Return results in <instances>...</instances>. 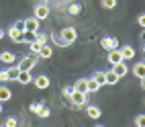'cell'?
Here are the masks:
<instances>
[{
    "mask_svg": "<svg viewBox=\"0 0 145 127\" xmlns=\"http://www.w3.org/2000/svg\"><path fill=\"white\" fill-rule=\"evenodd\" d=\"M74 90H76V92H84V94H88V78H80V80H76Z\"/></svg>",
    "mask_w": 145,
    "mask_h": 127,
    "instance_id": "cell-11",
    "label": "cell"
},
{
    "mask_svg": "<svg viewBox=\"0 0 145 127\" xmlns=\"http://www.w3.org/2000/svg\"><path fill=\"white\" fill-rule=\"evenodd\" d=\"M67 13L74 14V16H78V14L82 13V4H80V2H72L70 6H67Z\"/></svg>",
    "mask_w": 145,
    "mask_h": 127,
    "instance_id": "cell-20",
    "label": "cell"
},
{
    "mask_svg": "<svg viewBox=\"0 0 145 127\" xmlns=\"http://www.w3.org/2000/svg\"><path fill=\"white\" fill-rule=\"evenodd\" d=\"M51 39H53V43H55V45H59V47H67V45H65V41L61 39V35H59V33H53V35H51Z\"/></svg>",
    "mask_w": 145,
    "mask_h": 127,
    "instance_id": "cell-25",
    "label": "cell"
},
{
    "mask_svg": "<svg viewBox=\"0 0 145 127\" xmlns=\"http://www.w3.org/2000/svg\"><path fill=\"white\" fill-rule=\"evenodd\" d=\"M131 72L135 74V78H139V80L145 78V62H137V64L131 68Z\"/></svg>",
    "mask_w": 145,
    "mask_h": 127,
    "instance_id": "cell-13",
    "label": "cell"
},
{
    "mask_svg": "<svg viewBox=\"0 0 145 127\" xmlns=\"http://www.w3.org/2000/svg\"><path fill=\"white\" fill-rule=\"evenodd\" d=\"M100 47L104 51H110V49H117L119 47V39L117 37H112V35H106L100 39Z\"/></svg>",
    "mask_w": 145,
    "mask_h": 127,
    "instance_id": "cell-3",
    "label": "cell"
},
{
    "mask_svg": "<svg viewBox=\"0 0 145 127\" xmlns=\"http://www.w3.org/2000/svg\"><path fill=\"white\" fill-rule=\"evenodd\" d=\"M86 99H88V94L76 92V90H74V94L70 96V101H72V105L76 107V109H82V107H86Z\"/></svg>",
    "mask_w": 145,
    "mask_h": 127,
    "instance_id": "cell-5",
    "label": "cell"
},
{
    "mask_svg": "<svg viewBox=\"0 0 145 127\" xmlns=\"http://www.w3.org/2000/svg\"><path fill=\"white\" fill-rule=\"evenodd\" d=\"M98 90H100V84L94 82L92 78H88V94H90V92H98Z\"/></svg>",
    "mask_w": 145,
    "mask_h": 127,
    "instance_id": "cell-23",
    "label": "cell"
},
{
    "mask_svg": "<svg viewBox=\"0 0 145 127\" xmlns=\"http://www.w3.org/2000/svg\"><path fill=\"white\" fill-rule=\"evenodd\" d=\"M61 92H63V96H65V99L70 101V96L74 94V84H67V86H63V90H61Z\"/></svg>",
    "mask_w": 145,
    "mask_h": 127,
    "instance_id": "cell-27",
    "label": "cell"
},
{
    "mask_svg": "<svg viewBox=\"0 0 145 127\" xmlns=\"http://www.w3.org/2000/svg\"><path fill=\"white\" fill-rule=\"evenodd\" d=\"M0 127H4V125H0Z\"/></svg>",
    "mask_w": 145,
    "mask_h": 127,
    "instance_id": "cell-41",
    "label": "cell"
},
{
    "mask_svg": "<svg viewBox=\"0 0 145 127\" xmlns=\"http://www.w3.org/2000/svg\"><path fill=\"white\" fill-rule=\"evenodd\" d=\"M49 115H51V111L47 109V107H43V109H41V113L37 115V117H43V119H47V117H49Z\"/></svg>",
    "mask_w": 145,
    "mask_h": 127,
    "instance_id": "cell-32",
    "label": "cell"
},
{
    "mask_svg": "<svg viewBox=\"0 0 145 127\" xmlns=\"http://www.w3.org/2000/svg\"><path fill=\"white\" fill-rule=\"evenodd\" d=\"M39 2H45V4H47V2H51V0H39Z\"/></svg>",
    "mask_w": 145,
    "mask_h": 127,
    "instance_id": "cell-37",
    "label": "cell"
},
{
    "mask_svg": "<svg viewBox=\"0 0 145 127\" xmlns=\"http://www.w3.org/2000/svg\"><path fill=\"white\" fill-rule=\"evenodd\" d=\"M102 8H108V11H112V8H117V0H100Z\"/></svg>",
    "mask_w": 145,
    "mask_h": 127,
    "instance_id": "cell-24",
    "label": "cell"
},
{
    "mask_svg": "<svg viewBox=\"0 0 145 127\" xmlns=\"http://www.w3.org/2000/svg\"><path fill=\"white\" fill-rule=\"evenodd\" d=\"M0 82H10V78H8V72H6V70H0Z\"/></svg>",
    "mask_w": 145,
    "mask_h": 127,
    "instance_id": "cell-31",
    "label": "cell"
},
{
    "mask_svg": "<svg viewBox=\"0 0 145 127\" xmlns=\"http://www.w3.org/2000/svg\"><path fill=\"white\" fill-rule=\"evenodd\" d=\"M43 107H45L43 103H33L31 107H29V111H31V113H35V115H39V113H41V109H43Z\"/></svg>",
    "mask_w": 145,
    "mask_h": 127,
    "instance_id": "cell-26",
    "label": "cell"
},
{
    "mask_svg": "<svg viewBox=\"0 0 145 127\" xmlns=\"http://www.w3.org/2000/svg\"><path fill=\"white\" fill-rule=\"evenodd\" d=\"M90 78H92L94 82H98L100 86H104V84H106V78H104V72H94V74H92Z\"/></svg>",
    "mask_w": 145,
    "mask_h": 127,
    "instance_id": "cell-21",
    "label": "cell"
},
{
    "mask_svg": "<svg viewBox=\"0 0 145 127\" xmlns=\"http://www.w3.org/2000/svg\"><path fill=\"white\" fill-rule=\"evenodd\" d=\"M16 82L18 84H31L33 82V76H31V70H21L16 76Z\"/></svg>",
    "mask_w": 145,
    "mask_h": 127,
    "instance_id": "cell-9",
    "label": "cell"
},
{
    "mask_svg": "<svg viewBox=\"0 0 145 127\" xmlns=\"http://www.w3.org/2000/svg\"><path fill=\"white\" fill-rule=\"evenodd\" d=\"M37 55H39V57H41V60H49V57L53 55V47L45 43V45L41 47V49H39V53H37Z\"/></svg>",
    "mask_w": 145,
    "mask_h": 127,
    "instance_id": "cell-16",
    "label": "cell"
},
{
    "mask_svg": "<svg viewBox=\"0 0 145 127\" xmlns=\"http://www.w3.org/2000/svg\"><path fill=\"white\" fill-rule=\"evenodd\" d=\"M137 23H139L141 29H145V13H141V14L137 16Z\"/></svg>",
    "mask_w": 145,
    "mask_h": 127,
    "instance_id": "cell-33",
    "label": "cell"
},
{
    "mask_svg": "<svg viewBox=\"0 0 145 127\" xmlns=\"http://www.w3.org/2000/svg\"><path fill=\"white\" fill-rule=\"evenodd\" d=\"M16 125H18V119H16V117H6L4 127H16Z\"/></svg>",
    "mask_w": 145,
    "mask_h": 127,
    "instance_id": "cell-28",
    "label": "cell"
},
{
    "mask_svg": "<svg viewBox=\"0 0 145 127\" xmlns=\"http://www.w3.org/2000/svg\"><path fill=\"white\" fill-rule=\"evenodd\" d=\"M143 51H145V43H143Z\"/></svg>",
    "mask_w": 145,
    "mask_h": 127,
    "instance_id": "cell-40",
    "label": "cell"
},
{
    "mask_svg": "<svg viewBox=\"0 0 145 127\" xmlns=\"http://www.w3.org/2000/svg\"><path fill=\"white\" fill-rule=\"evenodd\" d=\"M37 62H39V55H35V53H29V55L21 57L16 66L21 68V70H33V68L37 66Z\"/></svg>",
    "mask_w": 145,
    "mask_h": 127,
    "instance_id": "cell-1",
    "label": "cell"
},
{
    "mask_svg": "<svg viewBox=\"0 0 145 127\" xmlns=\"http://www.w3.org/2000/svg\"><path fill=\"white\" fill-rule=\"evenodd\" d=\"M141 88L145 90V78H141Z\"/></svg>",
    "mask_w": 145,
    "mask_h": 127,
    "instance_id": "cell-36",
    "label": "cell"
},
{
    "mask_svg": "<svg viewBox=\"0 0 145 127\" xmlns=\"http://www.w3.org/2000/svg\"><path fill=\"white\" fill-rule=\"evenodd\" d=\"M86 113H88L90 119H100V115H102L100 107H96V105H88L86 107Z\"/></svg>",
    "mask_w": 145,
    "mask_h": 127,
    "instance_id": "cell-15",
    "label": "cell"
},
{
    "mask_svg": "<svg viewBox=\"0 0 145 127\" xmlns=\"http://www.w3.org/2000/svg\"><path fill=\"white\" fill-rule=\"evenodd\" d=\"M135 127H145V115H137L135 117Z\"/></svg>",
    "mask_w": 145,
    "mask_h": 127,
    "instance_id": "cell-30",
    "label": "cell"
},
{
    "mask_svg": "<svg viewBox=\"0 0 145 127\" xmlns=\"http://www.w3.org/2000/svg\"><path fill=\"white\" fill-rule=\"evenodd\" d=\"M14 27H16V29H21V31H25V18L16 21V23H14Z\"/></svg>",
    "mask_w": 145,
    "mask_h": 127,
    "instance_id": "cell-34",
    "label": "cell"
},
{
    "mask_svg": "<svg viewBox=\"0 0 145 127\" xmlns=\"http://www.w3.org/2000/svg\"><path fill=\"white\" fill-rule=\"evenodd\" d=\"M94 127H104V125H94Z\"/></svg>",
    "mask_w": 145,
    "mask_h": 127,
    "instance_id": "cell-39",
    "label": "cell"
},
{
    "mask_svg": "<svg viewBox=\"0 0 145 127\" xmlns=\"http://www.w3.org/2000/svg\"><path fill=\"white\" fill-rule=\"evenodd\" d=\"M39 25H41V21H39V18H35V16L25 18V31L27 33H37V31H39Z\"/></svg>",
    "mask_w": 145,
    "mask_h": 127,
    "instance_id": "cell-8",
    "label": "cell"
},
{
    "mask_svg": "<svg viewBox=\"0 0 145 127\" xmlns=\"http://www.w3.org/2000/svg\"><path fill=\"white\" fill-rule=\"evenodd\" d=\"M33 16L39 18V21H45V18L49 16V6H47L45 2H39L35 6V11H33Z\"/></svg>",
    "mask_w": 145,
    "mask_h": 127,
    "instance_id": "cell-4",
    "label": "cell"
},
{
    "mask_svg": "<svg viewBox=\"0 0 145 127\" xmlns=\"http://www.w3.org/2000/svg\"><path fill=\"white\" fill-rule=\"evenodd\" d=\"M104 78H106V84H108V86H114V84H117V82L121 80V78H119L117 74H114L112 70H108V72H104Z\"/></svg>",
    "mask_w": 145,
    "mask_h": 127,
    "instance_id": "cell-17",
    "label": "cell"
},
{
    "mask_svg": "<svg viewBox=\"0 0 145 127\" xmlns=\"http://www.w3.org/2000/svg\"><path fill=\"white\" fill-rule=\"evenodd\" d=\"M59 35H61V39L65 41V45H72L76 39H78V31H76L74 27H63L61 31H59Z\"/></svg>",
    "mask_w": 145,
    "mask_h": 127,
    "instance_id": "cell-2",
    "label": "cell"
},
{
    "mask_svg": "<svg viewBox=\"0 0 145 127\" xmlns=\"http://www.w3.org/2000/svg\"><path fill=\"white\" fill-rule=\"evenodd\" d=\"M0 62L6 64V66H10V64H14V62H16V55H14L12 51L4 49V51H0Z\"/></svg>",
    "mask_w": 145,
    "mask_h": 127,
    "instance_id": "cell-10",
    "label": "cell"
},
{
    "mask_svg": "<svg viewBox=\"0 0 145 127\" xmlns=\"http://www.w3.org/2000/svg\"><path fill=\"white\" fill-rule=\"evenodd\" d=\"M0 113H2V103H0Z\"/></svg>",
    "mask_w": 145,
    "mask_h": 127,
    "instance_id": "cell-38",
    "label": "cell"
},
{
    "mask_svg": "<svg viewBox=\"0 0 145 127\" xmlns=\"http://www.w3.org/2000/svg\"><path fill=\"white\" fill-rule=\"evenodd\" d=\"M106 60H108V64H110V66H117V64L125 62V60H123V53H121V49H119V47H117V49L106 51Z\"/></svg>",
    "mask_w": 145,
    "mask_h": 127,
    "instance_id": "cell-6",
    "label": "cell"
},
{
    "mask_svg": "<svg viewBox=\"0 0 145 127\" xmlns=\"http://www.w3.org/2000/svg\"><path fill=\"white\" fill-rule=\"evenodd\" d=\"M35 39H37V41H39V43H47V39H49V35H45V33H39V31H37L35 33Z\"/></svg>",
    "mask_w": 145,
    "mask_h": 127,
    "instance_id": "cell-29",
    "label": "cell"
},
{
    "mask_svg": "<svg viewBox=\"0 0 145 127\" xmlns=\"http://www.w3.org/2000/svg\"><path fill=\"white\" fill-rule=\"evenodd\" d=\"M4 37H6V33L2 31V29H0V39H4Z\"/></svg>",
    "mask_w": 145,
    "mask_h": 127,
    "instance_id": "cell-35",
    "label": "cell"
},
{
    "mask_svg": "<svg viewBox=\"0 0 145 127\" xmlns=\"http://www.w3.org/2000/svg\"><path fill=\"white\" fill-rule=\"evenodd\" d=\"M110 70L117 74L119 78H125V76H127V72H129V68H127V64H125V62H121V64H117V66H112Z\"/></svg>",
    "mask_w": 145,
    "mask_h": 127,
    "instance_id": "cell-14",
    "label": "cell"
},
{
    "mask_svg": "<svg viewBox=\"0 0 145 127\" xmlns=\"http://www.w3.org/2000/svg\"><path fill=\"white\" fill-rule=\"evenodd\" d=\"M6 72H8V78H10V82H12V80H16V76H18V72H21V68L14 66V64H10V66L6 68Z\"/></svg>",
    "mask_w": 145,
    "mask_h": 127,
    "instance_id": "cell-19",
    "label": "cell"
},
{
    "mask_svg": "<svg viewBox=\"0 0 145 127\" xmlns=\"http://www.w3.org/2000/svg\"><path fill=\"white\" fill-rule=\"evenodd\" d=\"M12 99V92L8 86H0V103H6V101H10Z\"/></svg>",
    "mask_w": 145,
    "mask_h": 127,
    "instance_id": "cell-18",
    "label": "cell"
},
{
    "mask_svg": "<svg viewBox=\"0 0 145 127\" xmlns=\"http://www.w3.org/2000/svg\"><path fill=\"white\" fill-rule=\"evenodd\" d=\"M119 49H121V53H123V60H125V62H127V60H133L135 53H137V51H135V47H131V45H123V47H119Z\"/></svg>",
    "mask_w": 145,
    "mask_h": 127,
    "instance_id": "cell-12",
    "label": "cell"
},
{
    "mask_svg": "<svg viewBox=\"0 0 145 127\" xmlns=\"http://www.w3.org/2000/svg\"><path fill=\"white\" fill-rule=\"evenodd\" d=\"M33 84H35L39 90H47V88L51 86V82H49V76H45V74L35 76V78H33Z\"/></svg>",
    "mask_w": 145,
    "mask_h": 127,
    "instance_id": "cell-7",
    "label": "cell"
},
{
    "mask_svg": "<svg viewBox=\"0 0 145 127\" xmlns=\"http://www.w3.org/2000/svg\"><path fill=\"white\" fill-rule=\"evenodd\" d=\"M41 47H43V43H39V41H37V39H33V41H29V49H31V53H39V49H41Z\"/></svg>",
    "mask_w": 145,
    "mask_h": 127,
    "instance_id": "cell-22",
    "label": "cell"
}]
</instances>
